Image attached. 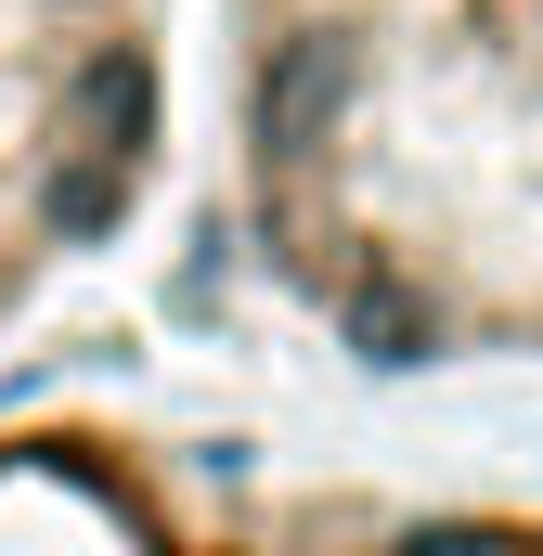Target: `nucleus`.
<instances>
[{"instance_id":"f03ea898","label":"nucleus","mask_w":543,"mask_h":556,"mask_svg":"<svg viewBox=\"0 0 543 556\" xmlns=\"http://www.w3.org/2000/svg\"><path fill=\"white\" fill-rule=\"evenodd\" d=\"M168 117V0H0V324L142 207Z\"/></svg>"},{"instance_id":"20e7f679","label":"nucleus","mask_w":543,"mask_h":556,"mask_svg":"<svg viewBox=\"0 0 543 556\" xmlns=\"http://www.w3.org/2000/svg\"><path fill=\"white\" fill-rule=\"evenodd\" d=\"M337 556H543V505H414L350 531Z\"/></svg>"},{"instance_id":"7ed1b4c3","label":"nucleus","mask_w":543,"mask_h":556,"mask_svg":"<svg viewBox=\"0 0 543 556\" xmlns=\"http://www.w3.org/2000/svg\"><path fill=\"white\" fill-rule=\"evenodd\" d=\"M0 556H247L181 440L130 415H13L0 427Z\"/></svg>"},{"instance_id":"f257e3e1","label":"nucleus","mask_w":543,"mask_h":556,"mask_svg":"<svg viewBox=\"0 0 543 556\" xmlns=\"http://www.w3.org/2000/svg\"><path fill=\"white\" fill-rule=\"evenodd\" d=\"M260 273L363 363H543V0H233Z\"/></svg>"}]
</instances>
